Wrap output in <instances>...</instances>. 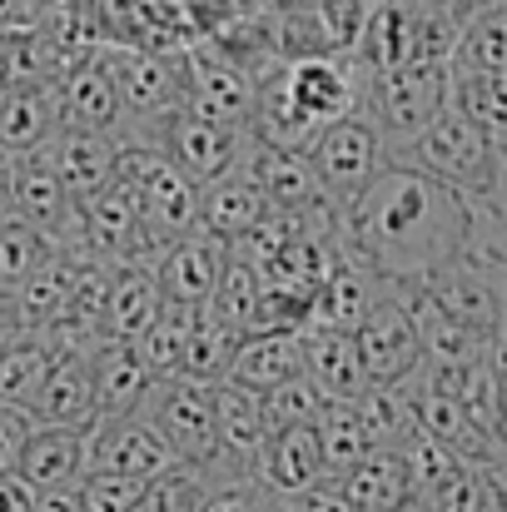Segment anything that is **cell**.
I'll return each instance as SVG.
<instances>
[{
    "instance_id": "obj_1",
    "label": "cell",
    "mask_w": 507,
    "mask_h": 512,
    "mask_svg": "<svg viewBox=\"0 0 507 512\" xmlns=\"http://www.w3.org/2000/svg\"><path fill=\"white\" fill-rule=\"evenodd\" d=\"M473 219L478 204L468 194L448 189L418 165L393 160L348 209V254L378 269L393 289L428 284L463 254Z\"/></svg>"
},
{
    "instance_id": "obj_2",
    "label": "cell",
    "mask_w": 507,
    "mask_h": 512,
    "mask_svg": "<svg viewBox=\"0 0 507 512\" xmlns=\"http://www.w3.org/2000/svg\"><path fill=\"white\" fill-rule=\"evenodd\" d=\"M463 20L428 10L423 0H393L373 5V25L363 35V50L353 55L368 75H393V70H423V65H453Z\"/></svg>"
},
{
    "instance_id": "obj_3",
    "label": "cell",
    "mask_w": 507,
    "mask_h": 512,
    "mask_svg": "<svg viewBox=\"0 0 507 512\" xmlns=\"http://www.w3.org/2000/svg\"><path fill=\"white\" fill-rule=\"evenodd\" d=\"M403 165H418L423 174L443 179L448 189L468 194L473 204H483L498 184H503V165H498V140L473 125L468 115H458L453 105L398 155Z\"/></svg>"
},
{
    "instance_id": "obj_4",
    "label": "cell",
    "mask_w": 507,
    "mask_h": 512,
    "mask_svg": "<svg viewBox=\"0 0 507 512\" xmlns=\"http://www.w3.org/2000/svg\"><path fill=\"white\" fill-rule=\"evenodd\" d=\"M174 448L179 463L199 468L214 488H224V448H219V418H214V383L199 378H160L140 408Z\"/></svg>"
},
{
    "instance_id": "obj_5",
    "label": "cell",
    "mask_w": 507,
    "mask_h": 512,
    "mask_svg": "<svg viewBox=\"0 0 507 512\" xmlns=\"http://www.w3.org/2000/svg\"><path fill=\"white\" fill-rule=\"evenodd\" d=\"M368 75V70H363ZM453 105V65H423V70H393L368 75L363 85V115L388 140L393 160Z\"/></svg>"
},
{
    "instance_id": "obj_6",
    "label": "cell",
    "mask_w": 507,
    "mask_h": 512,
    "mask_svg": "<svg viewBox=\"0 0 507 512\" xmlns=\"http://www.w3.org/2000/svg\"><path fill=\"white\" fill-rule=\"evenodd\" d=\"M120 179L135 189L145 229L165 254L174 239L199 229V184L155 145H120Z\"/></svg>"
},
{
    "instance_id": "obj_7",
    "label": "cell",
    "mask_w": 507,
    "mask_h": 512,
    "mask_svg": "<svg viewBox=\"0 0 507 512\" xmlns=\"http://www.w3.org/2000/svg\"><path fill=\"white\" fill-rule=\"evenodd\" d=\"M309 165L319 174L324 194L348 214V209L368 194V184L393 165V150H388V140L378 135V125H373L368 115H348V120L329 125V130L314 140Z\"/></svg>"
},
{
    "instance_id": "obj_8",
    "label": "cell",
    "mask_w": 507,
    "mask_h": 512,
    "mask_svg": "<svg viewBox=\"0 0 507 512\" xmlns=\"http://www.w3.org/2000/svg\"><path fill=\"white\" fill-rule=\"evenodd\" d=\"M179 70H184V110L204 115V120H219V125H234L249 135L254 125V100H259V80H249L239 65L219 60L209 45L189 40L179 50Z\"/></svg>"
},
{
    "instance_id": "obj_9",
    "label": "cell",
    "mask_w": 507,
    "mask_h": 512,
    "mask_svg": "<svg viewBox=\"0 0 507 512\" xmlns=\"http://www.w3.org/2000/svg\"><path fill=\"white\" fill-rule=\"evenodd\" d=\"M150 145L165 150L169 160L189 174L199 189L214 184V179H224L229 170H239L244 155H249V135H244V130L219 125V120H204V115H194V110H179L174 120H165V125L150 135Z\"/></svg>"
},
{
    "instance_id": "obj_10",
    "label": "cell",
    "mask_w": 507,
    "mask_h": 512,
    "mask_svg": "<svg viewBox=\"0 0 507 512\" xmlns=\"http://www.w3.org/2000/svg\"><path fill=\"white\" fill-rule=\"evenodd\" d=\"M169 468H179V458H174L165 433L145 413L95 423V433H90V473H115V478H130V483H155V478H165Z\"/></svg>"
},
{
    "instance_id": "obj_11",
    "label": "cell",
    "mask_w": 507,
    "mask_h": 512,
    "mask_svg": "<svg viewBox=\"0 0 507 512\" xmlns=\"http://www.w3.org/2000/svg\"><path fill=\"white\" fill-rule=\"evenodd\" d=\"M358 343V358H363V373H368V388H393V383H408L428 368V353L423 339L408 319V309L398 304V289L388 304L373 309V319L353 334Z\"/></svg>"
},
{
    "instance_id": "obj_12",
    "label": "cell",
    "mask_w": 507,
    "mask_h": 512,
    "mask_svg": "<svg viewBox=\"0 0 507 512\" xmlns=\"http://www.w3.org/2000/svg\"><path fill=\"white\" fill-rule=\"evenodd\" d=\"M105 50V45H100ZM85 55L80 65H70L60 80H55V95H60V115H65V130H85V135H110L125 145V100L110 80V65L105 55Z\"/></svg>"
},
{
    "instance_id": "obj_13",
    "label": "cell",
    "mask_w": 507,
    "mask_h": 512,
    "mask_svg": "<svg viewBox=\"0 0 507 512\" xmlns=\"http://www.w3.org/2000/svg\"><path fill=\"white\" fill-rule=\"evenodd\" d=\"M30 423L35 428H95L100 423L90 348H60V363L45 378V388L30 408Z\"/></svg>"
},
{
    "instance_id": "obj_14",
    "label": "cell",
    "mask_w": 507,
    "mask_h": 512,
    "mask_svg": "<svg viewBox=\"0 0 507 512\" xmlns=\"http://www.w3.org/2000/svg\"><path fill=\"white\" fill-rule=\"evenodd\" d=\"M229 254H234V249H229L224 239L204 234V229H194V234L174 239L165 254H160V264H155V274H160V289H165V299L204 309V304L214 299V284H219V274H224Z\"/></svg>"
},
{
    "instance_id": "obj_15",
    "label": "cell",
    "mask_w": 507,
    "mask_h": 512,
    "mask_svg": "<svg viewBox=\"0 0 507 512\" xmlns=\"http://www.w3.org/2000/svg\"><path fill=\"white\" fill-rule=\"evenodd\" d=\"M388 299H393V284H388L378 269H368L363 259L348 254L334 269V279L319 289V304H314V324H309V329L358 334V329L373 319V309L388 304Z\"/></svg>"
},
{
    "instance_id": "obj_16",
    "label": "cell",
    "mask_w": 507,
    "mask_h": 512,
    "mask_svg": "<svg viewBox=\"0 0 507 512\" xmlns=\"http://www.w3.org/2000/svg\"><path fill=\"white\" fill-rule=\"evenodd\" d=\"M90 433L95 428H35L25 453H20V478L35 493H60L80 488L90 478Z\"/></svg>"
},
{
    "instance_id": "obj_17",
    "label": "cell",
    "mask_w": 507,
    "mask_h": 512,
    "mask_svg": "<svg viewBox=\"0 0 507 512\" xmlns=\"http://www.w3.org/2000/svg\"><path fill=\"white\" fill-rule=\"evenodd\" d=\"M309 378V363H304V334H279V329H254L244 334L234 348V363H229V383H244L254 393H279L284 383H299Z\"/></svg>"
},
{
    "instance_id": "obj_18",
    "label": "cell",
    "mask_w": 507,
    "mask_h": 512,
    "mask_svg": "<svg viewBox=\"0 0 507 512\" xmlns=\"http://www.w3.org/2000/svg\"><path fill=\"white\" fill-rule=\"evenodd\" d=\"M269 214H274L269 194L254 184V174L244 170V165L199 189V229L214 234V239H224L229 249H234L254 224H264Z\"/></svg>"
},
{
    "instance_id": "obj_19",
    "label": "cell",
    "mask_w": 507,
    "mask_h": 512,
    "mask_svg": "<svg viewBox=\"0 0 507 512\" xmlns=\"http://www.w3.org/2000/svg\"><path fill=\"white\" fill-rule=\"evenodd\" d=\"M324 478H329V453H324L319 423L284 428L259 453V483H269L279 498H294V493H304V488H314Z\"/></svg>"
},
{
    "instance_id": "obj_20",
    "label": "cell",
    "mask_w": 507,
    "mask_h": 512,
    "mask_svg": "<svg viewBox=\"0 0 507 512\" xmlns=\"http://www.w3.org/2000/svg\"><path fill=\"white\" fill-rule=\"evenodd\" d=\"M60 135H65V115H60L55 85H30V90L5 95V110H0V150L5 155L35 160V155L55 150Z\"/></svg>"
},
{
    "instance_id": "obj_21",
    "label": "cell",
    "mask_w": 507,
    "mask_h": 512,
    "mask_svg": "<svg viewBox=\"0 0 507 512\" xmlns=\"http://www.w3.org/2000/svg\"><path fill=\"white\" fill-rule=\"evenodd\" d=\"M90 368H95V403H100V423L105 418H130L145 408L150 388L160 383L150 373V363L140 358L135 343H95L90 348Z\"/></svg>"
},
{
    "instance_id": "obj_22",
    "label": "cell",
    "mask_w": 507,
    "mask_h": 512,
    "mask_svg": "<svg viewBox=\"0 0 507 512\" xmlns=\"http://www.w3.org/2000/svg\"><path fill=\"white\" fill-rule=\"evenodd\" d=\"M50 160H55V170L65 179L70 199H75V204H90V199H100V194L120 179V140H110V135H85V130H65V135L55 140Z\"/></svg>"
},
{
    "instance_id": "obj_23",
    "label": "cell",
    "mask_w": 507,
    "mask_h": 512,
    "mask_svg": "<svg viewBox=\"0 0 507 512\" xmlns=\"http://www.w3.org/2000/svg\"><path fill=\"white\" fill-rule=\"evenodd\" d=\"M304 363H309V383L324 393V403H358L368 393V373H363L353 334L304 329Z\"/></svg>"
},
{
    "instance_id": "obj_24",
    "label": "cell",
    "mask_w": 507,
    "mask_h": 512,
    "mask_svg": "<svg viewBox=\"0 0 507 512\" xmlns=\"http://www.w3.org/2000/svg\"><path fill=\"white\" fill-rule=\"evenodd\" d=\"M244 170L254 174V184L269 194L274 209H309V204L329 199L324 184H319V174H314V165H309V155H299V150H279V145L249 140Z\"/></svg>"
},
{
    "instance_id": "obj_25",
    "label": "cell",
    "mask_w": 507,
    "mask_h": 512,
    "mask_svg": "<svg viewBox=\"0 0 507 512\" xmlns=\"http://www.w3.org/2000/svg\"><path fill=\"white\" fill-rule=\"evenodd\" d=\"M165 309V289L155 264H115V289H110V319H105V339L115 343H140L150 334V324Z\"/></svg>"
},
{
    "instance_id": "obj_26",
    "label": "cell",
    "mask_w": 507,
    "mask_h": 512,
    "mask_svg": "<svg viewBox=\"0 0 507 512\" xmlns=\"http://www.w3.org/2000/svg\"><path fill=\"white\" fill-rule=\"evenodd\" d=\"M343 483V498L353 512H413L423 508L413 498V483H408V468L398 453H373L363 458L353 473L338 478Z\"/></svg>"
},
{
    "instance_id": "obj_27",
    "label": "cell",
    "mask_w": 507,
    "mask_h": 512,
    "mask_svg": "<svg viewBox=\"0 0 507 512\" xmlns=\"http://www.w3.org/2000/svg\"><path fill=\"white\" fill-rule=\"evenodd\" d=\"M55 363H60V343L50 334H25L20 343H10L0 353V408L30 413Z\"/></svg>"
},
{
    "instance_id": "obj_28",
    "label": "cell",
    "mask_w": 507,
    "mask_h": 512,
    "mask_svg": "<svg viewBox=\"0 0 507 512\" xmlns=\"http://www.w3.org/2000/svg\"><path fill=\"white\" fill-rule=\"evenodd\" d=\"M453 70L458 75H507V0H488L463 20Z\"/></svg>"
},
{
    "instance_id": "obj_29",
    "label": "cell",
    "mask_w": 507,
    "mask_h": 512,
    "mask_svg": "<svg viewBox=\"0 0 507 512\" xmlns=\"http://www.w3.org/2000/svg\"><path fill=\"white\" fill-rule=\"evenodd\" d=\"M199 314H204V309H194V304L165 299V309H160V319L150 324V334L135 343L155 378H179V373H184L189 343H194V329H199Z\"/></svg>"
},
{
    "instance_id": "obj_30",
    "label": "cell",
    "mask_w": 507,
    "mask_h": 512,
    "mask_svg": "<svg viewBox=\"0 0 507 512\" xmlns=\"http://www.w3.org/2000/svg\"><path fill=\"white\" fill-rule=\"evenodd\" d=\"M50 259H60V244L50 234H40L35 224H25L15 214L0 224V289L5 294H15L25 279H35Z\"/></svg>"
},
{
    "instance_id": "obj_31",
    "label": "cell",
    "mask_w": 507,
    "mask_h": 512,
    "mask_svg": "<svg viewBox=\"0 0 507 512\" xmlns=\"http://www.w3.org/2000/svg\"><path fill=\"white\" fill-rule=\"evenodd\" d=\"M398 458H403V468H408V483H413V498L428 508L463 468H468V458L463 453H453L448 443H438V438H428V433H413L403 448H398Z\"/></svg>"
},
{
    "instance_id": "obj_32",
    "label": "cell",
    "mask_w": 507,
    "mask_h": 512,
    "mask_svg": "<svg viewBox=\"0 0 507 512\" xmlns=\"http://www.w3.org/2000/svg\"><path fill=\"white\" fill-rule=\"evenodd\" d=\"M319 433H324V453H329V478L353 473L363 458L378 453V443H373V433H368L358 403H329V408L319 413Z\"/></svg>"
},
{
    "instance_id": "obj_33",
    "label": "cell",
    "mask_w": 507,
    "mask_h": 512,
    "mask_svg": "<svg viewBox=\"0 0 507 512\" xmlns=\"http://www.w3.org/2000/svg\"><path fill=\"white\" fill-rule=\"evenodd\" d=\"M259 269L254 264H244L239 254H229V264H224V274H219V284H214V299L204 304L224 329H234L239 339L244 334H254V314H259Z\"/></svg>"
},
{
    "instance_id": "obj_34",
    "label": "cell",
    "mask_w": 507,
    "mask_h": 512,
    "mask_svg": "<svg viewBox=\"0 0 507 512\" xmlns=\"http://www.w3.org/2000/svg\"><path fill=\"white\" fill-rule=\"evenodd\" d=\"M428 508L433 512H507V463H468Z\"/></svg>"
},
{
    "instance_id": "obj_35",
    "label": "cell",
    "mask_w": 507,
    "mask_h": 512,
    "mask_svg": "<svg viewBox=\"0 0 507 512\" xmlns=\"http://www.w3.org/2000/svg\"><path fill=\"white\" fill-rule=\"evenodd\" d=\"M453 110L498 140L507 130V75H458L453 70Z\"/></svg>"
},
{
    "instance_id": "obj_36",
    "label": "cell",
    "mask_w": 507,
    "mask_h": 512,
    "mask_svg": "<svg viewBox=\"0 0 507 512\" xmlns=\"http://www.w3.org/2000/svg\"><path fill=\"white\" fill-rule=\"evenodd\" d=\"M314 20H319V30H324L334 55H358L363 35L373 25V0H319Z\"/></svg>"
},
{
    "instance_id": "obj_37",
    "label": "cell",
    "mask_w": 507,
    "mask_h": 512,
    "mask_svg": "<svg viewBox=\"0 0 507 512\" xmlns=\"http://www.w3.org/2000/svg\"><path fill=\"white\" fill-rule=\"evenodd\" d=\"M209 493H214V483L199 468L179 463V468H169L165 478H155L145 488V508L140 512H204Z\"/></svg>"
},
{
    "instance_id": "obj_38",
    "label": "cell",
    "mask_w": 507,
    "mask_h": 512,
    "mask_svg": "<svg viewBox=\"0 0 507 512\" xmlns=\"http://www.w3.org/2000/svg\"><path fill=\"white\" fill-rule=\"evenodd\" d=\"M324 408H329V403H324V393H319L309 378L284 383L279 393H269V398H264L269 438H274V433H284V428H299V423H319V413H324Z\"/></svg>"
},
{
    "instance_id": "obj_39",
    "label": "cell",
    "mask_w": 507,
    "mask_h": 512,
    "mask_svg": "<svg viewBox=\"0 0 507 512\" xmlns=\"http://www.w3.org/2000/svg\"><path fill=\"white\" fill-rule=\"evenodd\" d=\"M145 488L150 483H130L115 473H90L80 483V508L85 512H140L145 508Z\"/></svg>"
},
{
    "instance_id": "obj_40",
    "label": "cell",
    "mask_w": 507,
    "mask_h": 512,
    "mask_svg": "<svg viewBox=\"0 0 507 512\" xmlns=\"http://www.w3.org/2000/svg\"><path fill=\"white\" fill-rule=\"evenodd\" d=\"M204 512H284V498L269 483H259V478H239V483L214 488Z\"/></svg>"
},
{
    "instance_id": "obj_41",
    "label": "cell",
    "mask_w": 507,
    "mask_h": 512,
    "mask_svg": "<svg viewBox=\"0 0 507 512\" xmlns=\"http://www.w3.org/2000/svg\"><path fill=\"white\" fill-rule=\"evenodd\" d=\"M30 433H35V423H30V413H15V408H0V478H10V473L20 468V453H25V443H30Z\"/></svg>"
},
{
    "instance_id": "obj_42",
    "label": "cell",
    "mask_w": 507,
    "mask_h": 512,
    "mask_svg": "<svg viewBox=\"0 0 507 512\" xmlns=\"http://www.w3.org/2000/svg\"><path fill=\"white\" fill-rule=\"evenodd\" d=\"M284 512H353V508H348V498H343V483H338V478H324V483H314V488L284 498Z\"/></svg>"
},
{
    "instance_id": "obj_43",
    "label": "cell",
    "mask_w": 507,
    "mask_h": 512,
    "mask_svg": "<svg viewBox=\"0 0 507 512\" xmlns=\"http://www.w3.org/2000/svg\"><path fill=\"white\" fill-rule=\"evenodd\" d=\"M35 488L20 478V473H10V478H0V512H35Z\"/></svg>"
},
{
    "instance_id": "obj_44",
    "label": "cell",
    "mask_w": 507,
    "mask_h": 512,
    "mask_svg": "<svg viewBox=\"0 0 507 512\" xmlns=\"http://www.w3.org/2000/svg\"><path fill=\"white\" fill-rule=\"evenodd\" d=\"M25 334H30V329H25V319H20V309H15V299H10V294L0 289V353H5L10 343H20V339H25Z\"/></svg>"
},
{
    "instance_id": "obj_45",
    "label": "cell",
    "mask_w": 507,
    "mask_h": 512,
    "mask_svg": "<svg viewBox=\"0 0 507 512\" xmlns=\"http://www.w3.org/2000/svg\"><path fill=\"white\" fill-rule=\"evenodd\" d=\"M15 174H20V160L0 150V224L15 214Z\"/></svg>"
},
{
    "instance_id": "obj_46",
    "label": "cell",
    "mask_w": 507,
    "mask_h": 512,
    "mask_svg": "<svg viewBox=\"0 0 507 512\" xmlns=\"http://www.w3.org/2000/svg\"><path fill=\"white\" fill-rule=\"evenodd\" d=\"M35 512H85L80 508V488H60V493H40Z\"/></svg>"
},
{
    "instance_id": "obj_47",
    "label": "cell",
    "mask_w": 507,
    "mask_h": 512,
    "mask_svg": "<svg viewBox=\"0 0 507 512\" xmlns=\"http://www.w3.org/2000/svg\"><path fill=\"white\" fill-rule=\"evenodd\" d=\"M493 378H498V388H493V428L507 443V373H493Z\"/></svg>"
},
{
    "instance_id": "obj_48",
    "label": "cell",
    "mask_w": 507,
    "mask_h": 512,
    "mask_svg": "<svg viewBox=\"0 0 507 512\" xmlns=\"http://www.w3.org/2000/svg\"><path fill=\"white\" fill-rule=\"evenodd\" d=\"M428 10H443V15H453V20H468L473 15V0H423Z\"/></svg>"
},
{
    "instance_id": "obj_49",
    "label": "cell",
    "mask_w": 507,
    "mask_h": 512,
    "mask_svg": "<svg viewBox=\"0 0 507 512\" xmlns=\"http://www.w3.org/2000/svg\"><path fill=\"white\" fill-rule=\"evenodd\" d=\"M483 204H488V214H493V219H498V224L507 229V174H503V184H498V189H493Z\"/></svg>"
},
{
    "instance_id": "obj_50",
    "label": "cell",
    "mask_w": 507,
    "mask_h": 512,
    "mask_svg": "<svg viewBox=\"0 0 507 512\" xmlns=\"http://www.w3.org/2000/svg\"><path fill=\"white\" fill-rule=\"evenodd\" d=\"M264 10H274V15H294V10H314L319 0H259Z\"/></svg>"
},
{
    "instance_id": "obj_51",
    "label": "cell",
    "mask_w": 507,
    "mask_h": 512,
    "mask_svg": "<svg viewBox=\"0 0 507 512\" xmlns=\"http://www.w3.org/2000/svg\"><path fill=\"white\" fill-rule=\"evenodd\" d=\"M498 165H503V174H507V130L498 135Z\"/></svg>"
},
{
    "instance_id": "obj_52",
    "label": "cell",
    "mask_w": 507,
    "mask_h": 512,
    "mask_svg": "<svg viewBox=\"0 0 507 512\" xmlns=\"http://www.w3.org/2000/svg\"><path fill=\"white\" fill-rule=\"evenodd\" d=\"M5 95H10V90H5V85H0V110H5Z\"/></svg>"
},
{
    "instance_id": "obj_53",
    "label": "cell",
    "mask_w": 507,
    "mask_h": 512,
    "mask_svg": "<svg viewBox=\"0 0 507 512\" xmlns=\"http://www.w3.org/2000/svg\"><path fill=\"white\" fill-rule=\"evenodd\" d=\"M373 5H393V0H373Z\"/></svg>"
},
{
    "instance_id": "obj_54",
    "label": "cell",
    "mask_w": 507,
    "mask_h": 512,
    "mask_svg": "<svg viewBox=\"0 0 507 512\" xmlns=\"http://www.w3.org/2000/svg\"><path fill=\"white\" fill-rule=\"evenodd\" d=\"M413 512H433V508H413Z\"/></svg>"
}]
</instances>
